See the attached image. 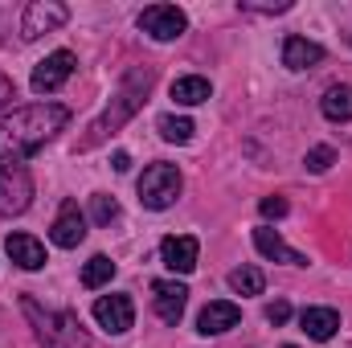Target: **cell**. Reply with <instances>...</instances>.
<instances>
[{"mask_svg": "<svg viewBox=\"0 0 352 348\" xmlns=\"http://www.w3.org/2000/svg\"><path fill=\"white\" fill-rule=\"evenodd\" d=\"M238 320H242V307H238V303L213 299V303H205V312L197 316V332H201V336H221V332L238 328Z\"/></svg>", "mask_w": 352, "mask_h": 348, "instance_id": "4fadbf2b", "label": "cell"}, {"mask_svg": "<svg viewBox=\"0 0 352 348\" xmlns=\"http://www.w3.org/2000/svg\"><path fill=\"white\" fill-rule=\"evenodd\" d=\"M320 111L332 123H349L352 119V87H328L324 98H320Z\"/></svg>", "mask_w": 352, "mask_h": 348, "instance_id": "ac0fdd59", "label": "cell"}, {"mask_svg": "<svg viewBox=\"0 0 352 348\" xmlns=\"http://www.w3.org/2000/svg\"><path fill=\"white\" fill-rule=\"evenodd\" d=\"M283 348H295V345H283Z\"/></svg>", "mask_w": 352, "mask_h": 348, "instance_id": "f546056e", "label": "cell"}, {"mask_svg": "<svg viewBox=\"0 0 352 348\" xmlns=\"http://www.w3.org/2000/svg\"><path fill=\"white\" fill-rule=\"evenodd\" d=\"M152 83H156V74L148 70V66H135V70H127V78L119 83V90H115V98H111V107L94 119L87 127V140L78 144L82 152H90V148H98L111 131H119L144 102H148V90H152Z\"/></svg>", "mask_w": 352, "mask_h": 348, "instance_id": "7a4b0ae2", "label": "cell"}, {"mask_svg": "<svg viewBox=\"0 0 352 348\" xmlns=\"http://www.w3.org/2000/svg\"><path fill=\"white\" fill-rule=\"evenodd\" d=\"M192 119H184V115H164L160 119V135L168 140V144H188L192 140Z\"/></svg>", "mask_w": 352, "mask_h": 348, "instance_id": "7402d4cb", "label": "cell"}, {"mask_svg": "<svg viewBox=\"0 0 352 348\" xmlns=\"http://www.w3.org/2000/svg\"><path fill=\"white\" fill-rule=\"evenodd\" d=\"M21 312L29 316L33 336H37L45 348H87L90 345L74 312H54V307H41L33 295H25V299H21Z\"/></svg>", "mask_w": 352, "mask_h": 348, "instance_id": "3957f363", "label": "cell"}, {"mask_svg": "<svg viewBox=\"0 0 352 348\" xmlns=\"http://www.w3.org/2000/svg\"><path fill=\"white\" fill-rule=\"evenodd\" d=\"M135 188H140L144 209H168V205H176V197L184 188V176L176 164H148Z\"/></svg>", "mask_w": 352, "mask_h": 348, "instance_id": "277c9868", "label": "cell"}, {"mask_svg": "<svg viewBox=\"0 0 352 348\" xmlns=\"http://www.w3.org/2000/svg\"><path fill=\"white\" fill-rule=\"evenodd\" d=\"M70 123V111L62 102H33V107H16L12 115L0 119V160L4 164H21L33 152H41L62 127Z\"/></svg>", "mask_w": 352, "mask_h": 348, "instance_id": "6da1fadb", "label": "cell"}, {"mask_svg": "<svg viewBox=\"0 0 352 348\" xmlns=\"http://www.w3.org/2000/svg\"><path fill=\"white\" fill-rule=\"evenodd\" d=\"M254 246H258V254H263V259L287 262V266H307V254L291 250V246L278 238V230H270V226H258V230H254Z\"/></svg>", "mask_w": 352, "mask_h": 348, "instance_id": "2e32d148", "label": "cell"}, {"mask_svg": "<svg viewBox=\"0 0 352 348\" xmlns=\"http://www.w3.org/2000/svg\"><path fill=\"white\" fill-rule=\"evenodd\" d=\"M299 324H303V332L311 336V340H332L336 332H340V312L336 307H307L303 316H299Z\"/></svg>", "mask_w": 352, "mask_h": 348, "instance_id": "e0dca14e", "label": "cell"}, {"mask_svg": "<svg viewBox=\"0 0 352 348\" xmlns=\"http://www.w3.org/2000/svg\"><path fill=\"white\" fill-rule=\"evenodd\" d=\"M258 209H263V217H283V213H287V201H283V197H263Z\"/></svg>", "mask_w": 352, "mask_h": 348, "instance_id": "484cf974", "label": "cell"}, {"mask_svg": "<svg viewBox=\"0 0 352 348\" xmlns=\"http://www.w3.org/2000/svg\"><path fill=\"white\" fill-rule=\"evenodd\" d=\"M4 250H8V259L16 262L21 270H41L45 266V246L33 234H8L4 238Z\"/></svg>", "mask_w": 352, "mask_h": 348, "instance_id": "9a60e30c", "label": "cell"}, {"mask_svg": "<svg viewBox=\"0 0 352 348\" xmlns=\"http://www.w3.org/2000/svg\"><path fill=\"white\" fill-rule=\"evenodd\" d=\"M111 168H115V173H127V168H131V156H127V152H115Z\"/></svg>", "mask_w": 352, "mask_h": 348, "instance_id": "f1b7e54d", "label": "cell"}, {"mask_svg": "<svg viewBox=\"0 0 352 348\" xmlns=\"http://www.w3.org/2000/svg\"><path fill=\"white\" fill-rule=\"evenodd\" d=\"M152 303H156V316L164 324H180L184 303H188V287L176 283V279H156L152 283Z\"/></svg>", "mask_w": 352, "mask_h": 348, "instance_id": "8fae6325", "label": "cell"}, {"mask_svg": "<svg viewBox=\"0 0 352 348\" xmlns=\"http://www.w3.org/2000/svg\"><path fill=\"white\" fill-rule=\"evenodd\" d=\"M242 8H246V12H287L291 0H274V4H250V0H242Z\"/></svg>", "mask_w": 352, "mask_h": 348, "instance_id": "4316f807", "label": "cell"}, {"mask_svg": "<svg viewBox=\"0 0 352 348\" xmlns=\"http://www.w3.org/2000/svg\"><path fill=\"white\" fill-rule=\"evenodd\" d=\"M50 238H54V246H62V250L82 246V238H87V217L78 213V201H62V209H58V217H54V226H50Z\"/></svg>", "mask_w": 352, "mask_h": 348, "instance_id": "30bf717a", "label": "cell"}, {"mask_svg": "<svg viewBox=\"0 0 352 348\" xmlns=\"http://www.w3.org/2000/svg\"><path fill=\"white\" fill-rule=\"evenodd\" d=\"M12 98H16V90H12V78H4V74H0V111H4Z\"/></svg>", "mask_w": 352, "mask_h": 348, "instance_id": "83f0119b", "label": "cell"}, {"mask_svg": "<svg viewBox=\"0 0 352 348\" xmlns=\"http://www.w3.org/2000/svg\"><path fill=\"white\" fill-rule=\"evenodd\" d=\"M332 164H336V152H332L328 144H320V148H311V152L303 156V168H307V173H328Z\"/></svg>", "mask_w": 352, "mask_h": 348, "instance_id": "cb8c5ba5", "label": "cell"}, {"mask_svg": "<svg viewBox=\"0 0 352 348\" xmlns=\"http://www.w3.org/2000/svg\"><path fill=\"white\" fill-rule=\"evenodd\" d=\"M324 62V45H316V41H307V37H299V33H291L287 41H283V66L287 70H311V66H320Z\"/></svg>", "mask_w": 352, "mask_h": 348, "instance_id": "5bb4252c", "label": "cell"}, {"mask_svg": "<svg viewBox=\"0 0 352 348\" xmlns=\"http://www.w3.org/2000/svg\"><path fill=\"white\" fill-rule=\"evenodd\" d=\"M230 287H234L238 295H263L266 274L258 270V266H238V270L230 274Z\"/></svg>", "mask_w": 352, "mask_h": 348, "instance_id": "ffe728a7", "label": "cell"}, {"mask_svg": "<svg viewBox=\"0 0 352 348\" xmlns=\"http://www.w3.org/2000/svg\"><path fill=\"white\" fill-rule=\"evenodd\" d=\"M33 201V176L21 164H0V217L25 213Z\"/></svg>", "mask_w": 352, "mask_h": 348, "instance_id": "5b68a950", "label": "cell"}, {"mask_svg": "<svg viewBox=\"0 0 352 348\" xmlns=\"http://www.w3.org/2000/svg\"><path fill=\"white\" fill-rule=\"evenodd\" d=\"M266 320H270L274 328H278V324H287V320H291V303H287V299H274V303L266 307Z\"/></svg>", "mask_w": 352, "mask_h": 348, "instance_id": "d4e9b609", "label": "cell"}, {"mask_svg": "<svg viewBox=\"0 0 352 348\" xmlns=\"http://www.w3.org/2000/svg\"><path fill=\"white\" fill-rule=\"evenodd\" d=\"M94 320H98L102 332L123 336V332L135 324V303H131V295H98V299H94Z\"/></svg>", "mask_w": 352, "mask_h": 348, "instance_id": "ba28073f", "label": "cell"}, {"mask_svg": "<svg viewBox=\"0 0 352 348\" xmlns=\"http://www.w3.org/2000/svg\"><path fill=\"white\" fill-rule=\"evenodd\" d=\"M90 217H94L98 226H111V221L119 217V201L107 197V193H94V197H90Z\"/></svg>", "mask_w": 352, "mask_h": 348, "instance_id": "603a6c76", "label": "cell"}, {"mask_svg": "<svg viewBox=\"0 0 352 348\" xmlns=\"http://www.w3.org/2000/svg\"><path fill=\"white\" fill-rule=\"evenodd\" d=\"M111 279H115V262L107 259V254H94V259L82 266V287H90V291L102 287V283H111Z\"/></svg>", "mask_w": 352, "mask_h": 348, "instance_id": "44dd1931", "label": "cell"}, {"mask_svg": "<svg viewBox=\"0 0 352 348\" xmlns=\"http://www.w3.org/2000/svg\"><path fill=\"white\" fill-rule=\"evenodd\" d=\"M197 254H201V246H197V238H188V234H168L164 242H160V259L164 266L173 270V274H192L197 270Z\"/></svg>", "mask_w": 352, "mask_h": 348, "instance_id": "7c38bea8", "label": "cell"}, {"mask_svg": "<svg viewBox=\"0 0 352 348\" xmlns=\"http://www.w3.org/2000/svg\"><path fill=\"white\" fill-rule=\"evenodd\" d=\"M66 21H70V8H66V4H58V0H33V4L25 8V17H21V37H25V41H37L41 33L62 29Z\"/></svg>", "mask_w": 352, "mask_h": 348, "instance_id": "8992f818", "label": "cell"}, {"mask_svg": "<svg viewBox=\"0 0 352 348\" xmlns=\"http://www.w3.org/2000/svg\"><path fill=\"white\" fill-rule=\"evenodd\" d=\"M140 29L152 37V41H176L184 29H188V17L176 8V4H148L140 12Z\"/></svg>", "mask_w": 352, "mask_h": 348, "instance_id": "52a82bcc", "label": "cell"}, {"mask_svg": "<svg viewBox=\"0 0 352 348\" xmlns=\"http://www.w3.org/2000/svg\"><path fill=\"white\" fill-rule=\"evenodd\" d=\"M74 66H78V58H74L70 50H54L45 62H37V66H33L29 87L37 90V94H54V90H58L66 78H70V74H74Z\"/></svg>", "mask_w": 352, "mask_h": 348, "instance_id": "9c48e42d", "label": "cell"}, {"mask_svg": "<svg viewBox=\"0 0 352 348\" xmlns=\"http://www.w3.org/2000/svg\"><path fill=\"white\" fill-rule=\"evenodd\" d=\"M209 94H213V87H209V78H201V74H188V78H176L173 83V98L180 107H197V102H205Z\"/></svg>", "mask_w": 352, "mask_h": 348, "instance_id": "d6986e66", "label": "cell"}]
</instances>
